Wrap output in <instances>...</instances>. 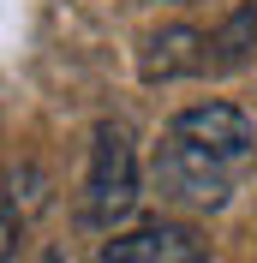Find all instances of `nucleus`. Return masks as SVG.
I'll list each match as a JSON object with an SVG mask.
<instances>
[{"instance_id": "f257e3e1", "label": "nucleus", "mask_w": 257, "mask_h": 263, "mask_svg": "<svg viewBox=\"0 0 257 263\" xmlns=\"http://www.w3.org/2000/svg\"><path fill=\"white\" fill-rule=\"evenodd\" d=\"M138 197H144V162H138L132 126H126V120H96L90 167H84V197H78L84 228L114 233L132 210H138Z\"/></svg>"}, {"instance_id": "f03ea898", "label": "nucleus", "mask_w": 257, "mask_h": 263, "mask_svg": "<svg viewBox=\"0 0 257 263\" xmlns=\"http://www.w3.org/2000/svg\"><path fill=\"white\" fill-rule=\"evenodd\" d=\"M156 192L168 197V203H179V210H222L227 197H233V185H240V167H227L222 156H209V149L186 144L179 132H161L156 144Z\"/></svg>"}, {"instance_id": "7ed1b4c3", "label": "nucleus", "mask_w": 257, "mask_h": 263, "mask_svg": "<svg viewBox=\"0 0 257 263\" xmlns=\"http://www.w3.org/2000/svg\"><path fill=\"white\" fill-rule=\"evenodd\" d=\"M168 132H179L186 144L209 149V156H222L227 167H251L257 162V120L245 114V108H233V102H197V108H186V114L168 120Z\"/></svg>"}, {"instance_id": "20e7f679", "label": "nucleus", "mask_w": 257, "mask_h": 263, "mask_svg": "<svg viewBox=\"0 0 257 263\" xmlns=\"http://www.w3.org/2000/svg\"><path fill=\"white\" fill-rule=\"evenodd\" d=\"M102 263H209L204 239L179 221H150V228L114 233L102 246Z\"/></svg>"}, {"instance_id": "39448f33", "label": "nucleus", "mask_w": 257, "mask_h": 263, "mask_svg": "<svg viewBox=\"0 0 257 263\" xmlns=\"http://www.w3.org/2000/svg\"><path fill=\"white\" fill-rule=\"evenodd\" d=\"M197 72H209V30L174 24V30H156V36L144 42V78H150V84L197 78Z\"/></svg>"}, {"instance_id": "423d86ee", "label": "nucleus", "mask_w": 257, "mask_h": 263, "mask_svg": "<svg viewBox=\"0 0 257 263\" xmlns=\"http://www.w3.org/2000/svg\"><path fill=\"white\" fill-rule=\"evenodd\" d=\"M251 54H257V12L240 6L222 30H209V72H240Z\"/></svg>"}, {"instance_id": "0eeeda50", "label": "nucleus", "mask_w": 257, "mask_h": 263, "mask_svg": "<svg viewBox=\"0 0 257 263\" xmlns=\"http://www.w3.org/2000/svg\"><path fill=\"white\" fill-rule=\"evenodd\" d=\"M18 180H24V174H12V167L0 174V263L12 257L18 233H24V221L42 210V197H18Z\"/></svg>"}, {"instance_id": "6e6552de", "label": "nucleus", "mask_w": 257, "mask_h": 263, "mask_svg": "<svg viewBox=\"0 0 257 263\" xmlns=\"http://www.w3.org/2000/svg\"><path fill=\"white\" fill-rule=\"evenodd\" d=\"M150 6H161V0H150Z\"/></svg>"}, {"instance_id": "1a4fd4ad", "label": "nucleus", "mask_w": 257, "mask_h": 263, "mask_svg": "<svg viewBox=\"0 0 257 263\" xmlns=\"http://www.w3.org/2000/svg\"><path fill=\"white\" fill-rule=\"evenodd\" d=\"M48 263H60V257H48Z\"/></svg>"}]
</instances>
